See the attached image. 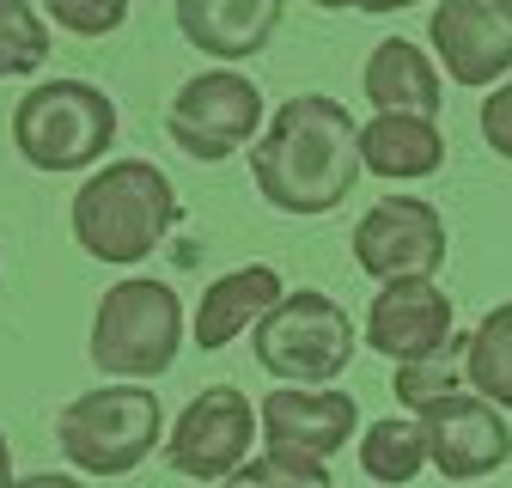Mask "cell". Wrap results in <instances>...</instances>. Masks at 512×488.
Masks as SVG:
<instances>
[{"instance_id": "cell-18", "label": "cell", "mask_w": 512, "mask_h": 488, "mask_svg": "<svg viewBox=\"0 0 512 488\" xmlns=\"http://www.w3.org/2000/svg\"><path fill=\"white\" fill-rule=\"evenodd\" d=\"M360 470L384 488H403L427 470V440H421V421L409 415H378L366 434H360Z\"/></svg>"}, {"instance_id": "cell-15", "label": "cell", "mask_w": 512, "mask_h": 488, "mask_svg": "<svg viewBox=\"0 0 512 488\" xmlns=\"http://www.w3.org/2000/svg\"><path fill=\"white\" fill-rule=\"evenodd\" d=\"M287 287H281V275L269 269V263H244V269H226V275H214L208 287H202V299H196V318H189V342L196 348H226V342H238L244 330H256L269 318V305L281 299Z\"/></svg>"}, {"instance_id": "cell-29", "label": "cell", "mask_w": 512, "mask_h": 488, "mask_svg": "<svg viewBox=\"0 0 512 488\" xmlns=\"http://www.w3.org/2000/svg\"><path fill=\"white\" fill-rule=\"evenodd\" d=\"M494 7H500V13H506V19H512V0H494Z\"/></svg>"}, {"instance_id": "cell-28", "label": "cell", "mask_w": 512, "mask_h": 488, "mask_svg": "<svg viewBox=\"0 0 512 488\" xmlns=\"http://www.w3.org/2000/svg\"><path fill=\"white\" fill-rule=\"evenodd\" d=\"M311 7H324V13H342V7H354V0H311Z\"/></svg>"}, {"instance_id": "cell-10", "label": "cell", "mask_w": 512, "mask_h": 488, "mask_svg": "<svg viewBox=\"0 0 512 488\" xmlns=\"http://www.w3.org/2000/svg\"><path fill=\"white\" fill-rule=\"evenodd\" d=\"M415 421H421V440H427V464L445 482H482V476L506 470V458H512L506 409L488 403V397H476V391L439 397Z\"/></svg>"}, {"instance_id": "cell-2", "label": "cell", "mask_w": 512, "mask_h": 488, "mask_svg": "<svg viewBox=\"0 0 512 488\" xmlns=\"http://www.w3.org/2000/svg\"><path fill=\"white\" fill-rule=\"evenodd\" d=\"M177 220H183V202H177L171 177L153 159H110V165H98L74 190V208H68L74 244L92 263H116V269L153 257L171 238Z\"/></svg>"}, {"instance_id": "cell-26", "label": "cell", "mask_w": 512, "mask_h": 488, "mask_svg": "<svg viewBox=\"0 0 512 488\" xmlns=\"http://www.w3.org/2000/svg\"><path fill=\"white\" fill-rule=\"evenodd\" d=\"M415 0H354V13H372V19H384V13H409Z\"/></svg>"}, {"instance_id": "cell-25", "label": "cell", "mask_w": 512, "mask_h": 488, "mask_svg": "<svg viewBox=\"0 0 512 488\" xmlns=\"http://www.w3.org/2000/svg\"><path fill=\"white\" fill-rule=\"evenodd\" d=\"M13 488H86V482L68 476V470H37V476H19Z\"/></svg>"}, {"instance_id": "cell-16", "label": "cell", "mask_w": 512, "mask_h": 488, "mask_svg": "<svg viewBox=\"0 0 512 488\" xmlns=\"http://www.w3.org/2000/svg\"><path fill=\"white\" fill-rule=\"evenodd\" d=\"M360 86L372 98V110H403V116H439L445 104V86H439V68H433V55L409 37H384L372 55H366V68H360Z\"/></svg>"}, {"instance_id": "cell-12", "label": "cell", "mask_w": 512, "mask_h": 488, "mask_svg": "<svg viewBox=\"0 0 512 488\" xmlns=\"http://www.w3.org/2000/svg\"><path fill=\"white\" fill-rule=\"evenodd\" d=\"M458 336V305L439 281H384L366 305V348L384 360H427Z\"/></svg>"}, {"instance_id": "cell-13", "label": "cell", "mask_w": 512, "mask_h": 488, "mask_svg": "<svg viewBox=\"0 0 512 488\" xmlns=\"http://www.w3.org/2000/svg\"><path fill=\"white\" fill-rule=\"evenodd\" d=\"M263 440L269 452H293V458H317L330 464L348 440H360V403L348 391H324V385H281L263 397Z\"/></svg>"}, {"instance_id": "cell-27", "label": "cell", "mask_w": 512, "mask_h": 488, "mask_svg": "<svg viewBox=\"0 0 512 488\" xmlns=\"http://www.w3.org/2000/svg\"><path fill=\"white\" fill-rule=\"evenodd\" d=\"M19 476H13V440L7 434H0V488H13Z\"/></svg>"}, {"instance_id": "cell-11", "label": "cell", "mask_w": 512, "mask_h": 488, "mask_svg": "<svg viewBox=\"0 0 512 488\" xmlns=\"http://www.w3.org/2000/svg\"><path fill=\"white\" fill-rule=\"evenodd\" d=\"M427 37L439 68L470 92H494L512 74V19L494 0H433Z\"/></svg>"}, {"instance_id": "cell-5", "label": "cell", "mask_w": 512, "mask_h": 488, "mask_svg": "<svg viewBox=\"0 0 512 488\" xmlns=\"http://www.w3.org/2000/svg\"><path fill=\"white\" fill-rule=\"evenodd\" d=\"M55 446L80 476H128V470H141L153 458V446H165L159 391L122 385V379H110L98 391H80L55 415Z\"/></svg>"}, {"instance_id": "cell-21", "label": "cell", "mask_w": 512, "mask_h": 488, "mask_svg": "<svg viewBox=\"0 0 512 488\" xmlns=\"http://www.w3.org/2000/svg\"><path fill=\"white\" fill-rule=\"evenodd\" d=\"M464 348H470V336H452V342H445L439 354H427V360H403V366H397V403L421 415L427 403L464 391V385H470V379H464Z\"/></svg>"}, {"instance_id": "cell-17", "label": "cell", "mask_w": 512, "mask_h": 488, "mask_svg": "<svg viewBox=\"0 0 512 488\" xmlns=\"http://www.w3.org/2000/svg\"><path fill=\"white\" fill-rule=\"evenodd\" d=\"M360 159L372 177L384 183H421L445 165V135H439V116H403V110H384L360 129Z\"/></svg>"}, {"instance_id": "cell-3", "label": "cell", "mask_w": 512, "mask_h": 488, "mask_svg": "<svg viewBox=\"0 0 512 488\" xmlns=\"http://www.w3.org/2000/svg\"><path fill=\"white\" fill-rule=\"evenodd\" d=\"M86 354L104 379H122V385L165 379L183 354V299L153 275H128L104 287Z\"/></svg>"}, {"instance_id": "cell-20", "label": "cell", "mask_w": 512, "mask_h": 488, "mask_svg": "<svg viewBox=\"0 0 512 488\" xmlns=\"http://www.w3.org/2000/svg\"><path fill=\"white\" fill-rule=\"evenodd\" d=\"M49 61V25L37 0H0V80H31Z\"/></svg>"}, {"instance_id": "cell-22", "label": "cell", "mask_w": 512, "mask_h": 488, "mask_svg": "<svg viewBox=\"0 0 512 488\" xmlns=\"http://www.w3.org/2000/svg\"><path fill=\"white\" fill-rule=\"evenodd\" d=\"M220 488H336V482H330V464H317V458L256 452V458H244Z\"/></svg>"}, {"instance_id": "cell-4", "label": "cell", "mask_w": 512, "mask_h": 488, "mask_svg": "<svg viewBox=\"0 0 512 488\" xmlns=\"http://www.w3.org/2000/svg\"><path fill=\"white\" fill-rule=\"evenodd\" d=\"M13 147L43 177L92 171L116 147V104L92 80H37L13 104Z\"/></svg>"}, {"instance_id": "cell-24", "label": "cell", "mask_w": 512, "mask_h": 488, "mask_svg": "<svg viewBox=\"0 0 512 488\" xmlns=\"http://www.w3.org/2000/svg\"><path fill=\"white\" fill-rule=\"evenodd\" d=\"M476 122H482V147L512 165V74L482 98V116H476Z\"/></svg>"}, {"instance_id": "cell-23", "label": "cell", "mask_w": 512, "mask_h": 488, "mask_svg": "<svg viewBox=\"0 0 512 488\" xmlns=\"http://www.w3.org/2000/svg\"><path fill=\"white\" fill-rule=\"evenodd\" d=\"M43 19L74 37H110L128 25V0H43Z\"/></svg>"}, {"instance_id": "cell-8", "label": "cell", "mask_w": 512, "mask_h": 488, "mask_svg": "<svg viewBox=\"0 0 512 488\" xmlns=\"http://www.w3.org/2000/svg\"><path fill=\"white\" fill-rule=\"evenodd\" d=\"M256 440H263V415H256V403L238 385H208L202 397H189V409L165 434V458L189 482H226L250 458Z\"/></svg>"}, {"instance_id": "cell-14", "label": "cell", "mask_w": 512, "mask_h": 488, "mask_svg": "<svg viewBox=\"0 0 512 488\" xmlns=\"http://www.w3.org/2000/svg\"><path fill=\"white\" fill-rule=\"evenodd\" d=\"M171 13L189 49L214 55L226 68V61H250L275 43L287 0H171Z\"/></svg>"}, {"instance_id": "cell-6", "label": "cell", "mask_w": 512, "mask_h": 488, "mask_svg": "<svg viewBox=\"0 0 512 488\" xmlns=\"http://www.w3.org/2000/svg\"><path fill=\"white\" fill-rule=\"evenodd\" d=\"M250 348H256V366L281 385H336L360 336H354V318L342 312V299H330L324 287H287L269 305V318L250 330Z\"/></svg>"}, {"instance_id": "cell-7", "label": "cell", "mask_w": 512, "mask_h": 488, "mask_svg": "<svg viewBox=\"0 0 512 488\" xmlns=\"http://www.w3.org/2000/svg\"><path fill=\"white\" fill-rule=\"evenodd\" d=\"M165 135L196 165H220L238 147H256V135H263V86L238 68L189 74L165 110Z\"/></svg>"}, {"instance_id": "cell-9", "label": "cell", "mask_w": 512, "mask_h": 488, "mask_svg": "<svg viewBox=\"0 0 512 488\" xmlns=\"http://www.w3.org/2000/svg\"><path fill=\"white\" fill-rule=\"evenodd\" d=\"M354 263L384 281H433L445 269V220L427 196H384L354 220Z\"/></svg>"}, {"instance_id": "cell-19", "label": "cell", "mask_w": 512, "mask_h": 488, "mask_svg": "<svg viewBox=\"0 0 512 488\" xmlns=\"http://www.w3.org/2000/svg\"><path fill=\"white\" fill-rule=\"evenodd\" d=\"M464 379L476 397L512 409V299L494 305V312L470 330V348H464Z\"/></svg>"}, {"instance_id": "cell-1", "label": "cell", "mask_w": 512, "mask_h": 488, "mask_svg": "<svg viewBox=\"0 0 512 488\" xmlns=\"http://www.w3.org/2000/svg\"><path fill=\"white\" fill-rule=\"evenodd\" d=\"M360 171H366L360 122L330 92L287 98L250 147V177H256V190H263V202L281 208V214H299V220L336 214L354 196Z\"/></svg>"}]
</instances>
